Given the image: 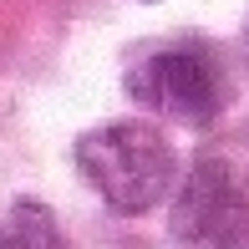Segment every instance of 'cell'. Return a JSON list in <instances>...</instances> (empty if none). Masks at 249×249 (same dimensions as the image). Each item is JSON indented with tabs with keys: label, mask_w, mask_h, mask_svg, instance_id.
<instances>
[{
	"label": "cell",
	"mask_w": 249,
	"mask_h": 249,
	"mask_svg": "<svg viewBox=\"0 0 249 249\" xmlns=\"http://www.w3.org/2000/svg\"><path fill=\"white\" fill-rule=\"evenodd\" d=\"M244 158L229 142L194 158V173H188L183 194L168 213V224L183 244H239L244 209H249V163Z\"/></svg>",
	"instance_id": "cell-2"
},
{
	"label": "cell",
	"mask_w": 249,
	"mask_h": 249,
	"mask_svg": "<svg viewBox=\"0 0 249 249\" xmlns=\"http://www.w3.org/2000/svg\"><path fill=\"white\" fill-rule=\"evenodd\" d=\"M76 163H82L87 183L102 194V203L112 213L158 209L178 173L168 138L148 122H107V127L87 132L76 142Z\"/></svg>",
	"instance_id": "cell-1"
},
{
	"label": "cell",
	"mask_w": 249,
	"mask_h": 249,
	"mask_svg": "<svg viewBox=\"0 0 249 249\" xmlns=\"http://www.w3.org/2000/svg\"><path fill=\"white\" fill-rule=\"evenodd\" d=\"M0 244H56V224L46 209H36V203H16V224H10V234Z\"/></svg>",
	"instance_id": "cell-4"
},
{
	"label": "cell",
	"mask_w": 249,
	"mask_h": 249,
	"mask_svg": "<svg viewBox=\"0 0 249 249\" xmlns=\"http://www.w3.org/2000/svg\"><path fill=\"white\" fill-rule=\"evenodd\" d=\"M132 97L148 112L183 122V127H203V122L219 117L224 107V76L203 46H168L153 51L148 61L132 66Z\"/></svg>",
	"instance_id": "cell-3"
}]
</instances>
